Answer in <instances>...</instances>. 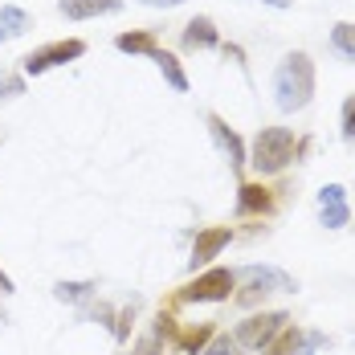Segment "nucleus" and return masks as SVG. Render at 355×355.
Instances as JSON below:
<instances>
[{
  "label": "nucleus",
  "instance_id": "1",
  "mask_svg": "<svg viewBox=\"0 0 355 355\" xmlns=\"http://www.w3.org/2000/svg\"><path fill=\"white\" fill-rule=\"evenodd\" d=\"M311 98H315V62L302 49H294L274 70V103H278V110L294 114V110L306 107Z\"/></svg>",
  "mask_w": 355,
  "mask_h": 355
},
{
  "label": "nucleus",
  "instance_id": "2",
  "mask_svg": "<svg viewBox=\"0 0 355 355\" xmlns=\"http://www.w3.org/2000/svg\"><path fill=\"white\" fill-rule=\"evenodd\" d=\"M294 155H298V139L290 127H261L249 151V164L257 176H278L282 168H290Z\"/></svg>",
  "mask_w": 355,
  "mask_h": 355
},
{
  "label": "nucleus",
  "instance_id": "3",
  "mask_svg": "<svg viewBox=\"0 0 355 355\" xmlns=\"http://www.w3.org/2000/svg\"><path fill=\"white\" fill-rule=\"evenodd\" d=\"M237 278H241V294H237V302L241 306H257L261 298H270V294H294L298 282L282 274V270H274V266H245V270H233Z\"/></svg>",
  "mask_w": 355,
  "mask_h": 355
},
{
  "label": "nucleus",
  "instance_id": "4",
  "mask_svg": "<svg viewBox=\"0 0 355 355\" xmlns=\"http://www.w3.org/2000/svg\"><path fill=\"white\" fill-rule=\"evenodd\" d=\"M286 322H290L286 311H261V315H249L245 322H237L233 339H237L245 352H266V347L278 339V331H282Z\"/></svg>",
  "mask_w": 355,
  "mask_h": 355
},
{
  "label": "nucleus",
  "instance_id": "5",
  "mask_svg": "<svg viewBox=\"0 0 355 355\" xmlns=\"http://www.w3.org/2000/svg\"><path fill=\"white\" fill-rule=\"evenodd\" d=\"M233 286H237V274L225 270V266H213V270H205L200 278H192L176 294V302H225Z\"/></svg>",
  "mask_w": 355,
  "mask_h": 355
},
{
  "label": "nucleus",
  "instance_id": "6",
  "mask_svg": "<svg viewBox=\"0 0 355 355\" xmlns=\"http://www.w3.org/2000/svg\"><path fill=\"white\" fill-rule=\"evenodd\" d=\"M86 53V41H78V37H66V41H49V45H41L33 49L29 58H25V73H45L53 70V66H66V62H78Z\"/></svg>",
  "mask_w": 355,
  "mask_h": 355
},
{
  "label": "nucleus",
  "instance_id": "7",
  "mask_svg": "<svg viewBox=\"0 0 355 355\" xmlns=\"http://www.w3.org/2000/svg\"><path fill=\"white\" fill-rule=\"evenodd\" d=\"M319 347H331V339H327L322 331H302V327L286 322L282 331H278V339H274L266 352L270 355H315Z\"/></svg>",
  "mask_w": 355,
  "mask_h": 355
},
{
  "label": "nucleus",
  "instance_id": "8",
  "mask_svg": "<svg viewBox=\"0 0 355 355\" xmlns=\"http://www.w3.org/2000/svg\"><path fill=\"white\" fill-rule=\"evenodd\" d=\"M278 209V200H274V188H266L261 180H249L237 188V213L241 216H270Z\"/></svg>",
  "mask_w": 355,
  "mask_h": 355
},
{
  "label": "nucleus",
  "instance_id": "9",
  "mask_svg": "<svg viewBox=\"0 0 355 355\" xmlns=\"http://www.w3.org/2000/svg\"><path fill=\"white\" fill-rule=\"evenodd\" d=\"M352 220V209H347V192L343 184H327L319 192V225L327 229H343Z\"/></svg>",
  "mask_w": 355,
  "mask_h": 355
},
{
  "label": "nucleus",
  "instance_id": "10",
  "mask_svg": "<svg viewBox=\"0 0 355 355\" xmlns=\"http://www.w3.org/2000/svg\"><path fill=\"white\" fill-rule=\"evenodd\" d=\"M233 241V229L229 225H213V229H200L196 241H192V270L209 266L213 257H220V249Z\"/></svg>",
  "mask_w": 355,
  "mask_h": 355
},
{
  "label": "nucleus",
  "instance_id": "11",
  "mask_svg": "<svg viewBox=\"0 0 355 355\" xmlns=\"http://www.w3.org/2000/svg\"><path fill=\"white\" fill-rule=\"evenodd\" d=\"M209 131H213V139H216V147H220V155L229 159V168L233 172H241L249 164V155H245V143L237 139L233 131H229V123L220 119V114H209Z\"/></svg>",
  "mask_w": 355,
  "mask_h": 355
},
{
  "label": "nucleus",
  "instance_id": "12",
  "mask_svg": "<svg viewBox=\"0 0 355 355\" xmlns=\"http://www.w3.org/2000/svg\"><path fill=\"white\" fill-rule=\"evenodd\" d=\"M119 8H123V0H62V4H58V12H62V17H70V21L110 17V12H119Z\"/></svg>",
  "mask_w": 355,
  "mask_h": 355
},
{
  "label": "nucleus",
  "instance_id": "13",
  "mask_svg": "<svg viewBox=\"0 0 355 355\" xmlns=\"http://www.w3.org/2000/svg\"><path fill=\"white\" fill-rule=\"evenodd\" d=\"M216 335L213 322H192V327H184V331H176L172 335V343H176L180 355H200L205 347H209V339Z\"/></svg>",
  "mask_w": 355,
  "mask_h": 355
},
{
  "label": "nucleus",
  "instance_id": "14",
  "mask_svg": "<svg viewBox=\"0 0 355 355\" xmlns=\"http://www.w3.org/2000/svg\"><path fill=\"white\" fill-rule=\"evenodd\" d=\"M213 45H220V33L209 17H192L184 25V49H213Z\"/></svg>",
  "mask_w": 355,
  "mask_h": 355
},
{
  "label": "nucleus",
  "instance_id": "15",
  "mask_svg": "<svg viewBox=\"0 0 355 355\" xmlns=\"http://www.w3.org/2000/svg\"><path fill=\"white\" fill-rule=\"evenodd\" d=\"M33 29V17L17 4H0V41H12V37H25Z\"/></svg>",
  "mask_w": 355,
  "mask_h": 355
},
{
  "label": "nucleus",
  "instance_id": "16",
  "mask_svg": "<svg viewBox=\"0 0 355 355\" xmlns=\"http://www.w3.org/2000/svg\"><path fill=\"white\" fill-rule=\"evenodd\" d=\"M151 58H155V66H159V73L168 78V86L184 94V90H188V73L180 70V58H176V53H168V49H155Z\"/></svg>",
  "mask_w": 355,
  "mask_h": 355
},
{
  "label": "nucleus",
  "instance_id": "17",
  "mask_svg": "<svg viewBox=\"0 0 355 355\" xmlns=\"http://www.w3.org/2000/svg\"><path fill=\"white\" fill-rule=\"evenodd\" d=\"M114 45L123 49V53H155L159 49V41H155V33H119L114 37Z\"/></svg>",
  "mask_w": 355,
  "mask_h": 355
},
{
  "label": "nucleus",
  "instance_id": "18",
  "mask_svg": "<svg viewBox=\"0 0 355 355\" xmlns=\"http://www.w3.org/2000/svg\"><path fill=\"white\" fill-rule=\"evenodd\" d=\"M331 45H335L343 58H352L355 62V25L352 21H339V25L331 29Z\"/></svg>",
  "mask_w": 355,
  "mask_h": 355
},
{
  "label": "nucleus",
  "instance_id": "19",
  "mask_svg": "<svg viewBox=\"0 0 355 355\" xmlns=\"http://www.w3.org/2000/svg\"><path fill=\"white\" fill-rule=\"evenodd\" d=\"M53 294H58L62 302H86V298L94 294V282H58Z\"/></svg>",
  "mask_w": 355,
  "mask_h": 355
},
{
  "label": "nucleus",
  "instance_id": "20",
  "mask_svg": "<svg viewBox=\"0 0 355 355\" xmlns=\"http://www.w3.org/2000/svg\"><path fill=\"white\" fill-rule=\"evenodd\" d=\"M200 355H245V347H241L233 335H213V339H209V347H205Z\"/></svg>",
  "mask_w": 355,
  "mask_h": 355
},
{
  "label": "nucleus",
  "instance_id": "21",
  "mask_svg": "<svg viewBox=\"0 0 355 355\" xmlns=\"http://www.w3.org/2000/svg\"><path fill=\"white\" fill-rule=\"evenodd\" d=\"M17 94H25V82L17 73H0V103L4 98H17Z\"/></svg>",
  "mask_w": 355,
  "mask_h": 355
},
{
  "label": "nucleus",
  "instance_id": "22",
  "mask_svg": "<svg viewBox=\"0 0 355 355\" xmlns=\"http://www.w3.org/2000/svg\"><path fill=\"white\" fill-rule=\"evenodd\" d=\"M339 127H343V139H355V94H347V103H343Z\"/></svg>",
  "mask_w": 355,
  "mask_h": 355
},
{
  "label": "nucleus",
  "instance_id": "23",
  "mask_svg": "<svg viewBox=\"0 0 355 355\" xmlns=\"http://www.w3.org/2000/svg\"><path fill=\"white\" fill-rule=\"evenodd\" d=\"M135 355H159V335H155V331H151V335H147V339H143L139 347H135Z\"/></svg>",
  "mask_w": 355,
  "mask_h": 355
},
{
  "label": "nucleus",
  "instance_id": "24",
  "mask_svg": "<svg viewBox=\"0 0 355 355\" xmlns=\"http://www.w3.org/2000/svg\"><path fill=\"white\" fill-rule=\"evenodd\" d=\"M143 4H151V8H176V4H184V0H143Z\"/></svg>",
  "mask_w": 355,
  "mask_h": 355
},
{
  "label": "nucleus",
  "instance_id": "25",
  "mask_svg": "<svg viewBox=\"0 0 355 355\" xmlns=\"http://www.w3.org/2000/svg\"><path fill=\"white\" fill-rule=\"evenodd\" d=\"M261 4H270V8H294V0H261Z\"/></svg>",
  "mask_w": 355,
  "mask_h": 355
},
{
  "label": "nucleus",
  "instance_id": "26",
  "mask_svg": "<svg viewBox=\"0 0 355 355\" xmlns=\"http://www.w3.org/2000/svg\"><path fill=\"white\" fill-rule=\"evenodd\" d=\"M0 294H12V282H8V274L0 270Z\"/></svg>",
  "mask_w": 355,
  "mask_h": 355
},
{
  "label": "nucleus",
  "instance_id": "27",
  "mask_svg": "<svg viewBox=\"0 0 355 355\" xmlns=\"http://www.w3.org/2000/svg\"><path fill=\"white\" fill-rule=\"evenodd\" d=\"M0 139H4V131H0Z\"/></svg>",
  "mask_w": 355,
  "mask_h": 355
}]
</instances>
